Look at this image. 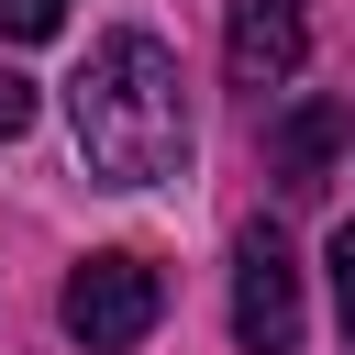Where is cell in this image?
I'll return each instance as SVG.
<instances>
[{
    "instance_id": "obj_1",
    "label": "cell",
    "mask_w": 355,
    "mask_h": 355,
    "mask_svg": "<svg viewBox=\"0 0 355 355\" xmlns=\"http://www.w3.org/2000/svg\"><path fill=\"white\" fill-rule=\"evenodd\" d=\"M67 122L100 189H155L189 166V100H178V55L155 33H100L89 67L67 78Z\"/></svg>"
},
{
    "instance_id": "obj_2",
    "label": "cell",
    "mask_w": 355,
    "mask_h": 355,
    "mask_svg": "<svg viewBox=\"0 0 355 355\" xmlns=\"http://www.w3.org/2000/svg\"><path fill=\"white\" fill-rule=\"evenodd\" d=\"M155 311H166V277L144 266V255H78V277H67V333L89 344V355H133L144 333H155Z\"/></svg>"
},
{
    "instance_id": "obj_3",
    "label": "cell",
    "mask_w": 355,
    "mask_h": 355,
    "mask_svg": "<svg viewBox=\"0 0 355 355\" xmlns=\"http://www.w3.org/2000/svg\"><path fill=\"white\" fill-rule=\"evenodd\" d=\"M233 344L244 355H300V255L277 222L233 244Z\"/></svg>"
},
{
    "instance_id": "obj_4",
    "label": "cell",
    "mask_w": 355,
    "mask_h": 355,
    "mask_svg": "<svg viewBox=\"0 0 355 355\" xmlns=\"http://www.w3.org/2000/svg\"><path fill=\"white\" fill-rule=\"evenodd\" d=\"M300 55H311V11L300 0H233V22H222V67H233V89H288L300 78Z\"/></svg>"
},
{
    "instance_id": "obj_5",
    "label": "cell",
    "mask_w": 355,
    "mask_h": 355,
    "mask_svg": "<svg viewBox=\"0 0 355 355\" xmlns=\"http://www.w3.org/2000/svg\"><path fill=\"white\" fill-rule=\"evenodd\" d=\"M333 144H344V100H300V111L277 122V189L311 200V189L333 178Z\"/></svg>"
},
{
    "instance_id": "obj_6",
    "label": "cell",
    "mask_w": 355,
    "mask_h": 355,
    "mask_svg": "<svg viewBox=\"0 0 355 355\" xmlns=\"http://www.w3.org/2000/svg\"><path fill=\"white\" fill-rule=\"evenodd\" d=\"M67 33V0H0V44H44Z\"/></svg>"
},
{
    "instance_id": "obj_7",
    "label": "cell",
    "mask_w": 355,
    "mask_h": 355,
    "mask_svg": "<svg viewBox=\"0 0 355 355\" xmlns=\"http://www.w3.org/2000/svg\"><path fill=\"white\" fill-rule=\"evenodd\" d=\"M322 266H333V311H344V344H355V222L333 233V255H322Z\"/></svg>"
},
{
    "instance_id": "obj_8",
    "label": "cell",
    "mask_w": 355,
    "mask_h": 355,
    "mask_svg": "<svg viewBox=\"0 0 355 355\" xmlns=\"http://www.w3.org/2000/svg\"><path fill=\"white\" fill-rule=\"evenodd\" d=\"M33 133V78H0V144Z\"/></svg>"
}]
</instances>
